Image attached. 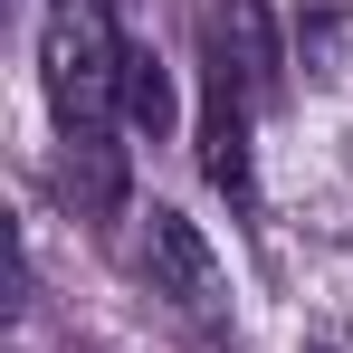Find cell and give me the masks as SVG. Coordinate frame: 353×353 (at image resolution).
Segmentation results:
<instances>
[{"label": "cell", "instance_id": "5b68a950", "mask_svg": "<svg viewBox=\"0 0 353 353\" xmlns=\"http://www.w3.org/2000/svg\"><path fill=\"white\" fill-rule=\"evenodd\" d=\"M305 353H344V344H305Z\"/></svg>", "mask_w": 353, "mask_h": 353}, {"label": "cell", "instance_id": "6da1fadb", "mask_svg": "<svg viewBox=\"0 0 353 353\" xmlns=\"http://www.w3.org/2000/svg\"><path fill=\"white\" fill-rule=\"evenodd\" d=\"M39 86L67 143V191L86 220L124 210V29L105 0H48L39 19Z\"/></svg>", "mask_w": 353, "mask_h": 353}, {"label": "cell", "instance_id": "277c9868", "mask_svg": "<svg viewBox=\"0 0 353 353\" xmlns=\"http://www.w3.org/2000/svg\"><path fill=\"white\" fill-rule=\"evenodd\" d=\"M172 115H181V96H172V67L153 58L143 39H124V124L163 143V134H172Z\"/></svg>", "mask_w": 353, "mask_h": 353}, {"label": "cell", "instance_id": "3957f363", "mask_svg": "<svg viewBox=\"0 0 353 353\" xmlns=\"http://www.w3.org/2000/svg\"><path fill=\"white\" fill-rule=\"evenodd\" d=\"M134 258H143V277H153V296L172 305V315H191V325H220V258H210V239L191 230L181 210H143V239H134Z\"/></svg>", "mask_w": 353, "mask_h": 353}, {"label": "cell", "instance_id": "7a4b0ae2", "mask_svg": "<svg viewBox=\"0 0 353 353\" xmlns=\"http://www.w3.org/2000/svg\"><path fill=\"white\" fill-rule=\"evenodd\" d=\"M277 19L258 0H210V29H201V172L248 210L258 191V115L277 96Z\"/></svg>", "mask_w": 353, "mask_h": 353}]
</instances>
